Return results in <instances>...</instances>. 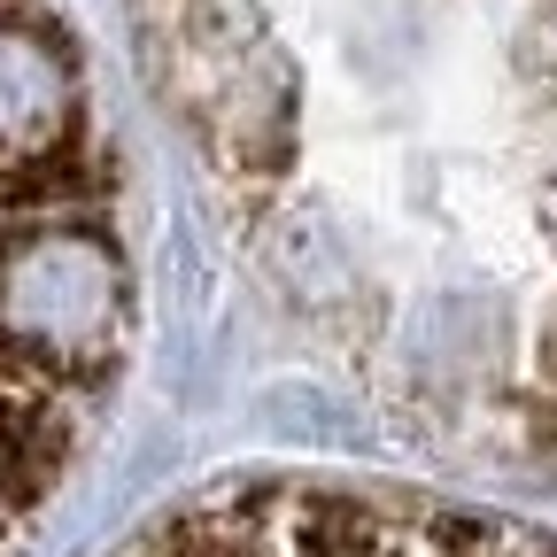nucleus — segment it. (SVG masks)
I'll use <instances>...</instances> for the list:
<instances>
[{
    "mask_svg": "<svg viewBox=\"0 0 557 557\" xmlns=\"http://www.w3.org/2000/svg\"><path fill=\"white\" fill-rule=\"evenodd\" d=\"M124 557H557V534L380 487L263 480L156 519Z\"/></svg>",
    "mask_w": 557,
    "mask_h": 557,
    "instance_id": "f257e3e1",
    "label": "nucleus"
}]
</instances>
